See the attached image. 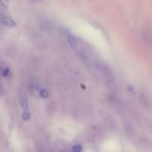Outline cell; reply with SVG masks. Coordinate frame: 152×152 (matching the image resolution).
Returning a JSON list of instances; mask_svg holds the SVG:
<instances>
[{
	"instance_id": "2",
	"label": "cell",
	"mask_w": 152,
	"mask_h": 152,
	"mask_svg": "<svg viewBox=\"0 0 152 152\" xmlns=\"http://www.w3.org/2000/svg\"><path fill=\"white\" fill-rule=\"evenodd\" d=\"M21 105H22V111H28L29 109H28V101H27L26 98L25 97V96H22V99H21Z\"/></svg>"
},
{
	"instance_id": "1",
	"label": "cell",
	"mask_w": 152,
	"mask_h": 152,
	"mask_svg": "<svg viewBox=\"0 0 152 152\" xmlns=\"http://www.w3.org/2000/svg\"><path fill=\"white\" fill-rule=\"evenodd\" d=\"M1 22L4 24V25L5 26L9 27V28H11V27H14L16 25V23L13 20H12L11 19H10L9 17L5 16H1Z\"/></svg>"
},
{
	"instance_id": "6",
	"label": "cell",
	"mask_w": 152,
	"mask_h": 152,
	"mask_svg": "<svg viewBox=\"0 0 152 152\" xmlns=\"http://www.w3.org/2000/svg\"><path fill=\"white\" fill-rule=\"evenodd\" d=\"M40 96L43 98H47L48 96V91L46 90L42 89V90L40 91Z\"/></svg>"
},
{
	"instance_id": "4",
	"label": "cell",
	"mask_w": 152,
	"mask_h": 152,
	"mask_svg": "<svg viewBox=\"0 0 152 152\" xmlns=\"http://www.w3.org/2000/svg\"><path fill=\"white\" fill-rule=\"evenodd\" d=\"M22 118L23 119V120L25 121H28L30 118H31V114H30V111H22Z\"/></svg>"
},
{
	"instance_id": "7",
	"label": "cell",
	"mask_w": 152,
	"mask_h": 152,
	"mask_svg": "<svg viewBox=\"0 0 152 152\" xmlns=\"http://www.w3.org/2000/svg\"><path fill=\"white\" fill-rule=\"evenodd\" d=\"M8 74H9V68H4V69L2 70V71H1V75L4 77H7V76L8 75Z\"/></svg>"
},
{
	"instance_id": "3",
	"label": "cell",
	"mask_w": 152,
	"mask_h": 152,
	"mask_svg": "<svg viewBox=\"0 0 152 152\" xmlns=\"http://www.w3.org/2000/svg\"><path fill=\"white\" fill-rule=\"evenodd\" d=\"M68 42L69 43L70 45L73 48H77V42L76 40V39L74 37H73L72 36H68Z\"/></svg>"
},
{
	"instance_id": "5",
	"label": "cell",
	"mask_w": 152,
	"mask_h": 152,
	"mask_svg": "<svg viewBox=\"0 0 152 152\" xmlns=\"http://www.w3.org/2000/svg\"><path fill=\"white\" fill-rule=\"evenodd\" d=\"M73 152H81L82 151V147L80 145H76L73 147L72 148Z\"/></svg>"
}]
</instances>
